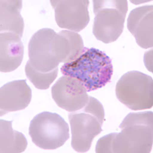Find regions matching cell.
Returning <instances> with one entry per match:
<instances>
[{
	"instance_id": "1",
	"label": "cell",
	"mask_w": 153,
	"mask_h": 153,
	"mask_svg": "<svg viewBox=\"0 0 153 153\" xmlns=\"http://www.w3.org/2000/svg\"><path fill=\"white\" fill-rule=\"evenodd\" d=\"M120 133H113L111 153H149L153 148L152 111L131 112L120 126Z\"/></svg>"
},
{
	"instance_id": "2",
	"label": "cell",
	"mask_w": 153,
	"mask_h": 153,
	"mask_svg": "<svg viewBox=\"0 0 153 153\" xmlns=\"http://www.w3.org/2000/svg\"><path fill=\"white\" fill-rule=\"evenodd\" d=\"M63 75L82 82L87 91L101 88L110 82L113 68L111 59L102 51L85 48L80 56L61 68Z\"/></svg>"
},
{
	"instance_id": "3",
	"label": "cell",
	"mask_w": 153,
	"mask_h": 153,
	"mask_svg": "<svg viewBox=\"0 0 153 153\" xmlns=\"http://www.w3.org/2000/svg\"><path fill=\"white\" fill-rule=\"evenodd\" d=\"M71 128L72 148L79 153L90 149L95 137L102 131L105 120L103 105L96 98L89 96L88 102L83 108L68 114Z\"/></svg>"
},
{
	"instance_id": "4",
	"label": "cell",
	"mask_w": 153,
	"mask_h": 153,
	"mask_svg": "<svg viewBox=\"0 0 153 153\" xmlns=\"http://www.w3.org/2000/svg\"><path fill=\"white\" fill-rule=\"evenodd\" d=\"M93 34L105 44L114 42L122 34L128 10L127 1H94Z\"/></svg>"
},
{
	"instance_id": "5",
	"label": "cell",
	"mask_w": 153,
	"mask_h": 153,
	"mask_svg": "<svg viewBox=\"0 0 153 153\" xmlns=\"http://www.w3.org/2000/svg\"><path fill=\"white\" fill-rule=\"evenodd\" d=\"M115 93L118 100L130 109H151L153 105V78L140 71H129L118 80Z\"/></svg>"
},
{
	"instance_id": "6",
	"label": "cell",
	"mask_w": 153,
	"mask_h": 153,
	"mask_svg": "<svg viewBox=\"0 0 153 153\" xmlns=\"http://www.w3.org/2000/svg\"><path fill=\"white\" fill-rule=\"evenodd\" d=\"M29 133L33 143L44 150H56L70 138L68 123L57 113L42 112L31 121Z\"/></svg>"
},
{
	"instance_id": "7",
	"label": "cell",
	"mask_w": 153,
	"mask_h": 153,
	"mask_svg": "<svg viewBox=\"0 0 153 153\" xmlns=\"http://www.w3.org/2000/svg\"><path fill=\"white\" fill-rule=\"evenodd\" d=\"M56 33L50 28H43L34 33L30 40L28 61L37 71L49 73L59 65L53 52V38Z\"/></svg>"
},
{
	"instance_id": "8",
	"label": "cell",
	"mask_w": 153,
	"mask_h": 153,
	"mask_svg": "<svg viewBox=\"0 0 153 153\" xmlns=\"http://www.w3.org/2000/svg\"><path fill=\"white\" fill-rule=\"evenodd\" d=\"M53 99L60 108L70 112L83 108L89 100L87 89L82 82L68 76H63L52 87Z\"/></svg>"
},
{
	"instance_id": "9",
	"label": "cell",
	"mask_w": 153,
	"mask_h": 153,
	"mask_svg": "<svg viewBox=\"0 0 153 153\" xmlns=\"http://www.w3.org/2000/svg\"><path fill=\"white\" fill-rule=\"evenodd\" d=\"M55 11L58 26L62 29L78 32L83 30L90 21L87 0L50 1Z\"/></svg>"
},
{
	"instance_id": "10",
	"label": "cell",
	"mask_w": 153,
	"mask_h": 153,
	"mask_svg": "<svg viewBox=\"0 0 153 153\" xmlns=\"http://www.w3.org/2000/svg\"><path fill=\"white\" fill-rule=\"evenodd\" d=\"M153 6L136 8L131 11L127 19V28L143 49L153 47Z\"/></svg>"
},
{
	"instance_id": "11",
	"label": "cell",
	"mask_w": 153,
	"mask_h": 153,
	"mask_svg": "<svg viewBox=\"0 0 153 153\" xmlns=\"http://www.w3.org/2000/svg\"><path fill=\"white\" fill-rule=\"evenodd\" d=\"M32 91L26 80L8 82L0 89L1 117L9 112L25 109L31 102Z\"/></svg>"
},
{
	"instance_id": "12",
	"label": "cell",
	"mask_w": 153,
	"mask_h": 153,
	"mask_svg": "<svg viewBox=\"0 0 153 153\" xmlns=\"http://www.w3.org/2000/svg\"><path fill=\"white\" fill-rule=\"evenodd\" d=\"M53 52L59 63H70L77 59L85 49L82 37L76 32L62 30L52 41Z\"/></svg>"
},
{
	"instance_id": "13",
	"label": "cell",
	"mask_w": 153,
	"mask_h": 153,
	"mask_svg": "<svg viewBox=\"0 0 153 153\" xmlns=\"http://www.w3.org/2000/svg\"><path fill=\"white\" fill-rule=\"evenodd\" d=\"M20 36L11 32H1L0 71L3 73L14 71L23 61L24 47Z\"/></svg>"
},
{
	"instance_id": "14",
	"label": "cell",
	"mask_w": 153,
	"mask_h": 153,
	"mask_svg": "<svg viewBox=\"0 0 153 153\" xmlns=\"http://www.w3.org/2000/svg\"><path fill=\"white\" fill-rule=\"evenodd\" d=\"M22 8V1L1 0L0 1L1 32H11L22 37L24 22L21 14Z\"/></svg>"
},
{
	"instance_id": "15",
	"label": "cell",
	"mask_w": 153,
	"mask_h": 153,
	"mask_svg": "<svg viewBox=\"0 0 153 153\" xmlns=\"http://www.w3.org/2000/svg\"><path fill=\"white\" fill-rule=\"evenodd\" d=\"M0 153H22L28 142L24 135L12 129V122L0 120Z\"/></svg>"
},
{
	"instance_id": "16",
	"label": "cell",
	"mask_w": 153,
	"mask_h": 153,
	"mask_svg": "<svg viewBox=\"0 0 153 153\" xmlns=\"http://www.w3.org/2000/svg\"><path fill=\"white\" fill-rule=\"evenodd\" d=\"M58 68L49 73H42L37 71L28 61L25 66V73L28 79L36 88L40 90L49 88L51 84L56 79L58 75Z\"/></svg>"
},
{
	"instance_id": "17",
	"label": "cell",
	"mask_w": 153,
	"mask_h": 153,
	"mask_svg": "<svg viewBox=\"0 0 153 153\" xmlns=\"http://www.w3.org/2000/svg\"><path fill=\"white\" fill-rule=\"evenodd\" d=\"M152 52H153V50H151V51H148L145 54L144 60L146 66V68H148V70H149L150 71H151V72H153V71H152V68H151L150 67V65H151V64H150V58L152 57V55L151 57H150V54H151V53Z\"/></svg>"
}]
</instances>
